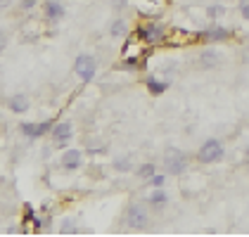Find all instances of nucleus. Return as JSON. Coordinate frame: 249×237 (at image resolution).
Returning <instances> with one entry per match:
<instances>
[{"label": "nucleus", "mask_w": 249, "mask_h": 237, "mask_svg": "<svg viewBox=\"0 0 249 237\" xmlns=\"http://www.w3.org/2000/svg\"><path fill=\"white\" fill-rule=\"evenodd\" d=\"M74 230H76V225H74L71 220H67V223L62 225V233H74Z\"/></svg>", "instance_id": "b1692460"}, {"label": "nucleus", "mask_w": 249, "mask_h": 237, "mask_svg": "<svg viewBox=\"0 0 249 237\" xmlns=\"http://www.w3.org/2000/svg\"><path fill=\"white\" fill-rule=\"evenodd\" d=\"M43 15H45V19L59 21L64 17V5H62L59 0H48V2L43 5Z\"/></svg>", "instance_id": "9d476101"}, {"label": "nucleus", "mask_w": 249, "mask_h": 237, "mask_svg": "<svg viewBox=\"0 0 249 237\" xmlns=\"http://www.w3.org/2000/svg\"><path fill=\"white\" fill-rule=\"evenodd\" d=\"M128 34V24L124 19H114L112 21V26H109V36L112 38H124Z\"/></svg>", "instance_id": "2eb2a0df"}, {"label": "nucleus", "mask_w": 249, "mask_h": 237, "mask_svg": "<svg viewBox=\"0 0 249 237\" xmlns=\"http://www.w3.org/2000/svg\"><path fill=\"white\" fill-rule=\"evenodd\" d=\"M154 173H157V171H154V164H142V166L138 169V176H140V178H147V180H150Z\"/></svg>", "instance_id": "aec40b11"}, {"label": "nucleus", "mask_w": 249, "mask_h": 237, "mask_svg": "<svg viewBox=\"0 0 249 237\" xmlns=\"http://www.w3.org/2000/svg\"><path fill=\"white\" fill-rule=\"evenodd\" d=\"M150 183H152L154 187H164V183H166V176H159V173H154V176L150 178Z\"/></svg>", "instance_id": "412c9836"}, {"label": "nucleus", "mask_w": 249, "mask_h": 237, "mask_svg": "<svg viewBox=\"0 0 249 237\" xmlns=\"http://www.w3.org/2000/svg\"><path fill=\"white\" fill-rule=\"evenodd\" d=\"M19 131L21 135L26 138H43L53 131V121H40V123H34V121H24L19 123Z\"/></svg>", "instance_id": "423d86ee"}, {"label": "nucleus", "mask_w": 249, "mask_h": 237, "mask_svg": "<svg viewBox=\"0 0 249 237\" xmlns=\"http://www.w3.org/2000/svg\"><path fill=\"white\" fill-rule=\"evenodd\" d=\"M240 15L249 19V0H240Z\"/></svg>", "instance_id": "4be33fe9"}, {"label": "nucleus", "mask_w": 249, "mask_h": 237, "mask_svg": "<svg viewBox=\"0 0 249 237\" xmlns=\"http://www.w3.org/2000/svg\"><path fill=\"white\" fill-rule=\"evenodd\" d=\"M138 55H140V45L138 43H131V45L124 48V59H138Z\"/></svg>", "instance_id": "f3484780"}, {"label": "nucleus", "mask_w": 249, "mask_h": 237, "mask_svg": "<svg viewBox=\"0 0 249 237\" xmlns=\"http://www.w3.org/2000/svg\"><path fill=\"white\" fill-rule=\"evenodd\" d=\"M247 59H249V48H247Z\"/></svg>", "instance_id": "c85d7f7f"}, {"label": "nucleus", "mask_w": 249, "mask_h": 237, "mask_svg": "<svg viewBox=\"0 0 249 237\" xmlns=\"http://www.w3.org/2000/svg\"><path fill=\"white\" fill-rule=\"evenodd\" d=\"M147 202L152 204L154 209H161V206H166V202H169V195H166V190H161V187H157L152 195L147 197Z\"/></svg>", "instance_id": "4468645a"}, {"label": "nucleus", "mask_w": 249, "mask_h": 237, "mask_svg": "<svg viewBox=\"0 0 249 237\" xmlns=\"http://www.w3.org/2000/svg\"><path fill=\"white\" fill-rule=\"evenodd\" d=\"M145 85H147V90H150L152 95H161V93H166V88H169V81H159L157 76H147Z\"/></svg>", "instance_id": "ddd939ff"}, {"label": "nucleus", "mask_w": 249, "mask_h": 237, "mask_svg": "<svg viewBox=\"0 0 249 237\" xmlns=\"http://www.w3.org/2000/svg\"><path fill=\"white\" fill-rule=\"evenodd\" d=\"M7 34H5V31H0V52H2V50H5V48H7Z\"/></svg>", "instance_id": "5701e85b"}, {"label": "nucleus", "mask_w": 249, "mask_h": 237, "mask_svg": "<svg viewBox=\"0 0 249 237\" xmlns=\"http://www.w3.org/2000/svg\"><path fill=\"white\" fill-rule=\"evenodd\" d=\"M124 220H126L131 228H145L147 220H150V216H147V209H145V206L131 204V206L124 211Z\"/></svg>", "instance_id": "39448f33"}, {"label": "nucleus", "mask_w": 249, "mask_h": 237, "mask_svg": "<svg viewBox=\"0 0 249 237\" xmlns=\"http://www.w3.org/2000/svg\"><path fill=\"white\" fill-rule=\"evenodd\" d=\"M7 107L15 112V114H24V112H29V98L26 95H12V98L7 100Z\"/></svg>", "instance_id": "f8f14e48"}, {"label": "nucleus", "mask_w": 249, "mask_h": 237, "mask_svg": "<svg viewBox=\"0 0 249 237\" xmlns=\"http://www.w3.org/2000/svg\"><path fill=\"white\" fill-rule=\"evenodd\" d=\"M164 169L171 176H180L188 169V154L180 152V150H176V147H169L166 154H164Z\"/></svg>", "instance_id": "f257e3e1"}, {"label": "nucleus", "mask_w": 249, "mask_h": 237, "mask_svg": "<svg viewBox=\"0 0 249 237\" xmlns=\"http://www.w3.org/2000/svg\"><path fill=\"white\" fill-rule=\"evenodd\" d=\"M223 145L218 142L216 138L207 140L202 147H199V152H197V159L202 161V164H216V161H221L223 159Z\"/></svg>", "instance_id": "7ed1b4c3"}, {"label": "nucleus", "mask_w": 249, "mask_h": 237, "mask_svg": "<svg viewBox=\"0 0 249 237\" xmlns=\"http://www.w3.org/2000/svg\"><path fill=\"white\" fill-rule=\"evenodd\" d=\"M81 164H83L81 150H67L62 154V169H67V171H76V169H81Z\"/></svg>", "instance_id": "1a4fd4ad"}, {"label": "nucleus", "mask_w": 249, "mask_h": 237, "mask_svg": "<svg viewBox=\"0 0 249 237\" xmlns=\"http://www.w3.org/2000/svg\"><path fill=\"white\" fill-rule=\"evenodd\" d=\"M230 36H232V31L223 29V26H211V29L199 34V38L204 40V43H221V40H228Z\"/></svg>", "instance_id": "6e6552de"}, {"label": "nucleus", "mask_w": 249, "mask_h": 237, "mask_svg": "<svg viewBox=\"0 0 249 237\" xmlns=\"http://www.w3.org/2000/svg\"><path fill=\"white\" fill-rule=\"evenodd\" d=\"M124 2H126V0H114V5H116V7H124Z\"/></svg>", "instance_id": "bb28decb"}, {"label": "nucleus", "mask_w": 249, "mask_h": 237, "mask_svg": "<svg viewBox=\"0 0 249 237\" xmlns=\"http://www.w3.org/2000/svg\"><path fill=\"white\" fill-rule=\"evenodd\" d=\"M138 38L142 40V43H147V45L164 43V38H166V29L159 26V24H154V21H147V24H142V26L138 29Z\"/></svg>", "instance_id": "20e7f679"}, {"label": "nucleus", "mask_w": 249, "mask_h": 237, "mask_svg": "<svg viewBox=\"0 0 249 237\" xmlns=\"http://www.w3.org/2000/svg\"><path fill=\"white\" fill-rule=\"evenodd\" d=\"M112 166H114L116 171H133V161H131V159H126V157L116 159Z\"/></svg>", "instance_id": "6ab92c4d"}, {"label": "nucleus", "mask_w": 249, "mask_h": 237, "mask_svg": "<svg viewBox=\"0 0 249 237\" xmlns=\"http://www.w3.org/2000/svg\"><path fill=\"white\" fill-rule=\"evenodd\" d=\"M74 74H76L83 83H90L97 74V59L93 57V55H78V57L74 59Z\"/></svg>", "instance_id": "f03ea898"}, {"label": "nucleus", "mask_w": 249, "mask_h": 237, "mask_svg": "<svg viewBox=\"0 0 249 237\" xmlns=\"http://www.w3.org/2000/svg\"><path fill=\"white\" fill-rule=\"evenodd\" d=\"M38 0H21V10H31Z\"/></svg>", "instance_id": "393cba45"}, {"label": "nucleus", "mask_w": 249, "mask_h": 237, "mask_svg": "<svg viewBox=\"0 0 249 237\" xmlns=\"http://www.w3.org/2000/svg\"><path fill=\"white\" fill-rule=\"evenodd\" d=\"M245 161H247V164H249V147H247V150H245Z\"/></svg>", "instance_id": "cd10ccee"}, {"label": "nucleus", "mask_w": 249, "mask_h": 237, "mask_svg": "<svg viewBox=\"0 0 249 237\" xmlns=\"http://www.w3.org/2000/svg\"><path fill=\"white\" fill-rule=\"evenodd\" d=\"M221 64V55L216 52V50H211V48H207L202 55H199V67L202 69H216Z\"/></svg>", "instance_id": "9b49d317"}, {"label": "nucleus", "mask_w": 249, "mask_h": 237, "mask_svg": "<svg viewBox=\"0 0 249 237\" xmlns=\"http://www.w3.org/2000/svg\"><path fill=\"white\" fill-rule=\"evenodd\" d=\"M71 123L69 121H59V123H55L53 126V131H50V135H53V142L57 145V147H64L69 140H71Z\"/></svg>", "instance_id": "0eeeda50"}, {"label": "nucleus", "mask_w": 249, "mask_h": 237, "mask_svg": "<svg viewBox=\"0 0 249 237\" xmlns=\"http://www.w3.org/2000/svg\"><path fill=\"white\" fill-rule=\"evenodd\" d=\"M223 15H226V7L223 5H211L209 10H207V17L209 19H221Z\"/></svg>", "instance_id": "a211bd4d"}, {"label": "nucleus", "mask_w": 249, "mask_h": 237, "mask_svg": "<svg viewBox=\"0 0 249 237\" xmlns=\"http://www.w3.org/2000/svg\"><path fill=\"white\" fill-rule=\"evenodd\" d=\"M24 220L34 223V228H36V230H40V218L36 216V211L31 209V204H26V206H24Z\"/></svg>", "instance_id": "dca6fc26"}, {"label": "nucleus", "mask_w": 249, "mask_h": 237, "mask_svg": "<svg viewBox=\"0 0 249 237\" xmlns=\"http://www.w3.org/2000/svg\"><path fill=\"white\" fill-rule=\"evenodd\" d=\"M10 2H12V0H0V7H7Z\"/></svg>", "instance_id": "a878e982"}]
</instances>
